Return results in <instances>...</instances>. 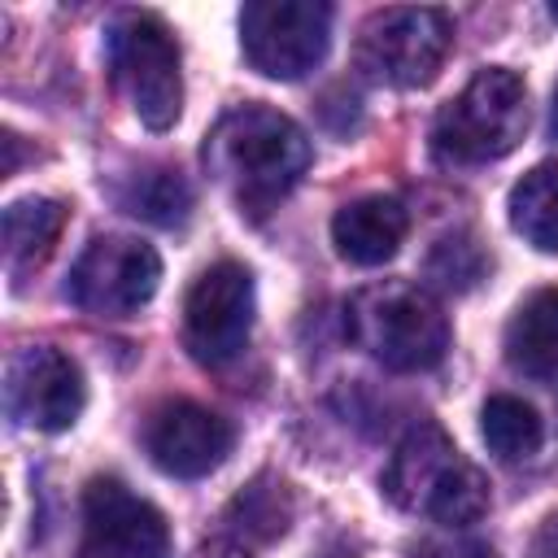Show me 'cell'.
<instances>
[{
	"label": "cell",
	"mask_w": 558,
	"mask_h": 558,
	"mask_svg": "<svg viewBox=\"0 0 558 558\" xmlns=\"http://www.w3.org/2000/svg\"><path fill=\"white\" fill-rule=\"evenodd\" d=\"M118 205L144 222L157 227H179L192 209V187L179 170L170 166H140L118 183Z\"/></svg>",
	"instance_id": "e0dca14e"
},
{
	"label": "cell",
	"mask_w": 558,
	"mask_h": 558,
	"mask_svg": "<svg viewBox=\"0 0 558 558\" xmlns=\"http://www.w3.org/2000/svg\"><path fill=\"white\" fill-rule=\"evenodd\" d=\"M9 414L35 432H65L87 401V384L74 357L52 344L17 349L9 362Z\"/></svg>",
	"instance_id": "8fae6325"
},
{
	"label": "cell",
	"mask_w": 558,
	"mask_h": 558,
	"mask_svg": "<svg viewBox=\"0 0 558 558\" xmlns=\"http://www.w3.org/2000/svg\"><path fill=\"white\" fill-rule=\"evenodd\" d=\"M510 227L541 253H558V161L532 166L510 187Z\"/></svg>",
	"instance_id": "2e32d148"
},
{
	"label": "cell",
	"mask_w": 558,
	"mask_h": 558,
	"mask_svg": "<svg viewBox=\"0 0 558 558\" xmlns=\"http://www.w3.org/2000/svg\"><path fill=\"white\" fill-rule=\"evenodd\" d=\"M65 205L52 196H26L4 209V262L13 275H26L48 262L52 244L61 240Z\"/></svg>",
	"instance_id": "9a60e30c"
},
{
	"label": "cell",
	"mask_w": 558,
	"mask_h": 558,
	"mask_svg": "<svg viewBox=\"0 0 558 558\" xmlns=\"http://www.w3.org/2000/svg\"><path fill=\"white\" fill-rule=\"evenodd\" d=\"M105 57L118 92L131 100L135 118L153 131H166L183 113V74H179V39L157 13L126 9L109 22Z\"/></svg>",
	"instance_id": "5b68a950"
},
{
	"label": "cell",
	"mask_w": 558,
	"mask_h": 558,
	"mask_svg": "<svg viewBox=\"0 0 558 558\" xmlns=\"http://www.w3.org/2000/svg\"><path fill=\"white\" fill-rule=\"evenodd\" d=\"M349 336L379 366L414 375V371H432L445 357L449 318L423 288L405 279H384L349 301Z\"/></svg>",
	"instance_id": "3957f363"
},
{
	"label": "cell",
	"mask_w": 558,
	"mask_h": 558,
	"mask_svg": "<svg viewBox=\"0 0 558 558\" xmlns=\"http://www.w3.org/2000/svg\"><path fill=\"white\" fill-rule=\"evenodd\" d=\"M235 445V432L222 414L196 405V401H161L144 423V449L153 466H161L174 480H201L209 475Z\"/></svg>",
	"instance_id": "7c38bea8"
},
{
	"label": "cell",
	"mask_w": 558,
	"mask_h": 558,
	"mask_svg": "<svg viewBox=\"0 0 558 558\" xmlns=\"http://www.w3.org/2000/svg\"><path fill=\"white\" fill-rule=\"evenodd\" d=\"M527 131V87L514 70H480L432 122V153L445 166H484L519 148Z\"/></svg>",
	"instance_id": "277c9868"
},
{
	"label": "cell",
	"mask_w": 558,
	"mask_h": 558,
	"mask_svg": "<svg viewBox=\"0 0 558 558\" xmlns=\"http://www.w3.org/2000/svg\"><path fill=\"white\" fill-rule=\"evenodd\" d=\"M532 558H558V519H549L536 541H532Z\"/></svg>",
	"instance_id": "7402d4cb"
},
{
	"label": "cell",
	"mask_w": 558,
	"mask_h": 558,
	"mask_svg": "<svg viewBox=\"0 0 558 558\" xmlns=\"http://www.w3.org/2000/svg\"><path fill=\"white\" fill-rule=\"evenodd\" d=\"M74 558H170L161 510L135 497L122 480L96 475L83 493V536Z\"/></svg>",
	"instance_id": "30bf717a"
},
{
	"label": "cell",
	"mask_w": 558,
	"mask_h": 558,
	"mask_svg": "<svg viewBox=\"0 0 558 558\" xmlns=\"http://www.w3.org/2000/svg\"><path fill=\"white\" fill-rule=\"evenodd\" d=\"M480 432L488 440V449L506 462H519V458H532L545 440V427H541V414L523 401V397H510V392H497L484 401L480 410Z\"/></svg>",
	"instance_id": "d6986e66"
},
{
	"label": "cell",
	"mask_w": 558,
	"mask_h": 558,
	"mask_svg": "<svg viewBox=\"0 0 558 558\" xmlns=\"http://www.w3.org/2000/svg\"><path fill=\"white\" fill-rule=\"evenodd\" d=\"M161 279V257L135 235H96L70 270V301L96 318L140 314Z\"/></svg>",
	"instance_id": "ba28073f"
},
{
	"label": "cell",
	"mask_w": 558,
	"mask_h": 558,
	"mask_svg": "<svg viewBox=\"0 0 558 558\" xmlns=\"http://www.w3.org/2000/svg\"><path fill=\"white\" fill-rule=\"evenodd\" d=\"M292 523V493L279 475H257L248 488H240L227 506V527L244 541H275Z\"/></svg>",
	"instance_id": "ac0fdd59"
},
{
	"label": "cell",
	"mask_w": 558,
	"mask_h": 558,
	"mask_svg": "<svg viewBox=\"0 0 558 558\" xmlns=\"http://www.w3.org/2000/svg\"><path fill=\"white\" fill-rule=\"evenodd\" d=\"M410 558H497L484 541H423L410 549Z\"/></svg>",
	"instance_id": "44dd1931"
},
{
	"label": "cell",
	"mask_w": 558,
	"mask_h": 558,
	"mask_svg": "<svg viewBox=\"0 0 558 558\" xmlns=\"http://www.w3.org/2000/svg\"><path fill=\"white\" fill-rule=\"evenodd\" d=\"M554 131H558V92H554Z\"/></svg>",
	"instance_id": "cb8c5ba5"
},
{
	"label": "cell",
	"mask_w": 558,
	"mask_h": 558,
	"mask_svg": "<svg viewBox=\"0 0 558 558\" xmlns=\"http://www.w3.org/2000/svg\"><path fill=\"white\" fill-rule=\"evenodd\" d=\"M331 9L318 0H253L240 9L244 61L266 78H301L327 57Z\"/></svg>",
	"instance_id": "52a82bcc"
},
{
	"label": "cell",
	"mask_w": 558,
	"mask_h": 558,
	"mask_svg": "<svg viewBox=\"0 0 558 558\" xmlns=\"http://www.w3.org/2000/svg\"><path fill=\"white\" fill-rule=\"evenodd\" d=\"M331 558H340V554H331Z\"/></svg>",
	"instance_id": "484cf974"
},
{
	"label": "cell",
	"mask_w": 558,
	"mask_h": 558,
	"mask_svg": "<svg viewBox=\"0 0 558 558\" xmlns=\"http://www.w3.org/2000/svg\"><path fill=\"white\" fill-rule=\"evenodd\" d=\"M196 558H248L240 545H231V541H214V545H205Z\"/></svg>",
	"instance_id": "603a6c76"
},
{
	"label": "cell",
	"mask_w": 558,
	"mask_h": 558,
	"mask_svg": "<svg viewBox=\"0 0 558 558\" xmlns=\"http://www.w3.org/2000/svg\"><path fill=\"white\" fill-rule=\"evenodd\" d=\"M506 362L532 379L558 375V288L532 292L506 323Z\"/></svg>",
	"instance_id": "5bb4252c"
},
{
	"label": "cell",
	"mask_w": 558,
	"mask_h": 558,
	"mask_svg": "<svg viewBox=\"0 0 558 558\" xmlns=\"http://www.w3.org/2000/svg\"><path fill=\"white\" fill-rule=\"evenodd\" d=\"M549 17H554V22H558V0H554V4H549Z\"/></svg>",
	"instance_id": "d4e9b609"
},
{
	"label": "cell",
	"mask_w": 558,
	"mask_h": 558,
	"mask_svg": "<svg viewBox=\"0 0 558 558\" xmlns=\"http://www.w3.org/2000/svg\"><path fill=\"white\" fill-rule=\"evenodd\" d=\"M384 493L405 514L462 527L488 510V480L432 418H418L384 466Z\"/></svg>",
	"instance_id": "7a4b0ae2"
},
{
	"label": "cell",
	"mask_w": 558,
	"mask_h": 558,
	"mask_svg": "<svg viewBox=\"0 0 558 558\" xmlns=\"http://www.w3.org/2000/svg\"><path fill=\"white\" fill-rule=\"evenodd\" d=\"M453 48L445 9H379L357 35V70L388 87H427Z\"/></svg>",
	"instance_id": "8992f818"
},
{
	"label": "cell",
	"mask_w": 558,
	"mask_h": 558,
	"mask_svg": "<svg viewBox=\"0 0 558 558\" xmlns=\"http://www.w3.org/2000/svg\"><path fill=\"white\" fill-rule=\"evenodd\" d=\"M410 231V214L397 196H357L336 209L331 218V244L353 266H384Z\"/></svg>",
	"instance_id": "4fadbf2b"
},
{
	"label": "cell",
	"mask_w": 558,
	"mask_h": 558,
	"mask_svg": "<svg viewBox=\"0 0 558 558\" xmlns=\"http://www.w3.org/2000/svg\"><path fill=\"white\" fill-rule=\"evenodd\" d=\"M484 275H488V253L480 248V240L471 231H453V235L436 240V248L427 257L432 283H440L445 292H471Z\"/></svg>",
	"instance_id": "ffe728a7"
},
{
	"label": "cell",
	"mask_w": 558,
	"mask_h": 558,
	"mask_svg": "<svg viewBox=\"0 0 558 558\" xmlns=\"http://www.w3.org/2000/svg\"><path fill=\"white\" fill-rule=\"evenodd\" d=\"M205 166L244 214L262 218L305 174L310 140L288 113L270 105H240L209 131Z\"/></svg>",
	"instance_id": "6da1fadb"
},
{
	"label": "cell",
	"mask_w": 558,
	"mask_h": 558,
	"mask_svg": "<svg viewBox=\"0 0 558 558\" xmlns=\"http://www.w3.org/2000/svg\"><path fill=\"white\" fill-rule=\"evenodd\" d=\"M253 331V275L240 262H214L183 296V344L201 366H227Z\"/></svg>",
	"instance_id": "9c48e42d"
}]
</instances>
